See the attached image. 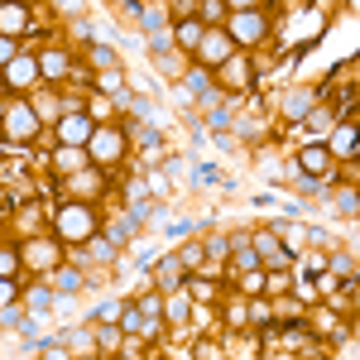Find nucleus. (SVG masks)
<instances>
[{"label":"nucleus","instance_id":"nucleus-7","mask_svg":"<svg viewBox=\"0 0 360 360\" xmlns=\"http://www.w3.org/2000/svg\"><path fill=\"white\" fill-rule=\"evenodd\" d=\"M39 82V63L25 53H15L10 63H5V86H15V91H25V86Z\"/></svg>","mask_w":360,"mask_h":360},{"label":"nucleus","instance_id":"nucleus-5","mask_svg":"<svg viewBox=\"0 0 360 360\" xmlns=\"http://www.w3.org/2000/svg\"><path fill=\"white\" fill-rule=\"evenodd\" d=\"M226 34H231L236 44H259V39H264V15H259V10H240Z\"/></svg>","mask_w":360,"mask_h":360},{"label":"nucleus","instance_id":"nucleus-21","mask_svg":"<svg viewBox=\"0 0 360 360\" xmlns=\"http://www.w3.org/2000/svg\"><path fill=\"white\" fill-rule=\"evenodd\" d=\"M0 5H10V0H0Z\"/></svg>","mask_w":360,"mask_h":360},{"label":"nucleus","instance_id":"nucleus-11","mask_svg":"<svg viewBox=\"0 0 360 360\" xmlns=\"http://www.w3.org/2000/svg\"><path fill=\"white\" fill-rule=\"evenodd\" d=\"M25 5H20V0H10V5H0V29H5V34H20V29H25Z\"/></svg>","mask_w":360,"mask_h":360},{"label":"nucleus","instance_id":"nucleus-6","mask_svg":"<svg viewBox=\"0 0 360 360\" xmlns=\"http://www.w3.org/2000/svg\"><path fill=\"white\" fill-rule=\"evenodd\" d=\"M91 130H96V120L82 115V111H72V115H63V120H58V139H63V144H82V149H86Z\"/></svg>","mask_w":360,"mask_h":360},{"label":"nucleus","instance_id":"nucleus-9","mask_svg":"<svg viewBox=\"0 0 360 360\" xmlns=\"http://www.w3.org/2000/svg\"><path fill=\"white\" fill-rule=\"evenodd\" d=\"M53 168L63 173V178H72V173H82V168H91V154H86L82 144H63L53 154Z\"/></svg>","mask_w":360,"mask_h":360},{"label":"nucleus","instance_id":"nucleus-19","mask_svg":"<svg viewBox=\"0 0 360 360\" xmlns=\"http://www.w3.org/2000/svg\"><path fill=\"white\" fill-rule=\"evenodd\" d=\"M15 58V39H0V63H10Z\"/></svg>","mask_w":360,"mask_h":360},{"label":"nucleus","instance_id":"nucleus-8","mask_svg":"<svg viewBox=\"0 0 360 360\" xmlns=\"http://www.w3.org/2000/svg\"><path fill=\"white\" fill-rule=\"evenodd\" d=\"M250 77H255V68H250V58H245V53H231V58L221 63V82L231 86V91H245Z\"/></svg>","mask_w":360,"mask_h":360},{"label":"nucleus","instance_id":"nucleus-4","mask_svg":"<svg viewBox=\"0 0 360 360\" xmlns=\"http://www.w3.org/2000/svg\"><path fill=\"white\" fill-rule=\"evenodd\" d=\"M197 53H202V63H217V68H221L226 58L236 53V39H231L226 29H207V34L197 39Z\"/></svg>","mask_w":360,"mask_h":360},{"label":"nucleus","instance_id":"nucleus-17","mask_svg":"<svg viewBox=\"0 0 360 360\" xmlns=\"http://www.w3.org/2000/svg\"><path fill=\"white\" fill-rule=\"evenodd\" d=\"M15 269H20V250H0V274L10 278Z\"/></svg>","mask_w":360,"mask_h":360},{"label":"nucleus","instance_id":"nucleus-15","mask_svg":"<svg viewBox=\"0 0 360 360\" xmlns=\"http://www.w3.org/2000/svg\"><path fill=\"white\" fill-rule=\"evenodd\" d=\"M332 149H336V154H351V149H356V125H341L336 139H332Z\"/></svg>","mask_w":360,"mask_h":360},{"label":"nucleus","instance_id":"nucleus-10","mask_svg":"<svg viewBox=\"0 0 360 360\" xmlns=\"http://www.w3.org/2000/svg\"><path fill=\"white\" fill-rule=\"evenodd\" d=\"M20 259H29L34 269H58V245L53 240H29V245L20 250Z\"/></svg>","mask_w":360,"mask_h":360},{"label":"nucleus","instance_id":"nucleus-12","mask_svg":"<svg viewBox=\"0 0 360 360\" xmlns=\"http://www.w3.org/2000/svg\"><path fill=\"white\" fill-rule=\"evenodd\" d=\"M207 34V25L202 20H178V29H173V39L183 44V49H197V39Z\"/></svg>","mask_w":360,"mask_h":360},{"label":"nucleus","instance_id":"nucleus-13","mask_svg":"<svg viewBox=\"0 0 360 360\" xmlns=\"http://www.w3.org/2000/svg\"><path fill=\"white\" fill-rule=\"evenodd\" d=\"M255 245H259V255H264V259H274V264H288V259H293V255L278 245V240H269V236H259Z\"/></svg>","mask_w":360,"mask_h":360},{"label":"nucleus","instance_id":"nucleus-1","mask_svg":"<svg viewBox=\"0 0 360 360\" xmlns=\"http://www.w3.org/2000/svg\"><path fill=\"white\" fill-rule=\"evenodd\" d=\"M86 154H91V164H120V154H125V135L111 130V125H96L91 139H86Z\"/></svg>","mask_w":360,"mask_h":360},{"label":"nucleus","instance_id":"nucleus-2","mask_svg":"<svg viewBox=\"0 0 360 360\" xmlns=\"http://www.w3.org/2000/svg\"><path fill=\"white\" fill-rule=\"evenodd\" d=\"M58 236H63V240H91V236H96L91 207H63V212H58Z\"/></svg>","mask_w":360,"mask_h":360},{"label":"nucleus","instance_id":"nucleus-16","mask_svg":"<svg viewBox=\"0 0 360 360\" xmlns=\"http://www.w3.org/2000/svg\"><path fill=\"white\" fill-rule=\"evenodd\" d=\"M303 168L322 173V168H327V149H307V154H303Z\"/></svg>","mask_w":360,"mask_h":360},{"label":"nucleus","instance_id":"nucleus-20","mask_svg":"<svg viewBox=\"0 0 360 360\" xmlns=\"http://www.w3.org/2000/svg\"><path fill=\"white\" fill-rule=\"evenodd\" d=\"M226 5H236V10H255V0H226Z\"/></svg>","mask_w":360,"mask_h":360},{"label":"nucleus","instance_id":"nucleus-3","mask_svg":"<svg viewBox=\"0 0 360 360\" xmlns=\"http://www.w3.org/2000/svg\"><path fill=\"white\" fill-rule=\"evenodd\" d=\"M5 135L10 139H34L39 135V111L25 106V101H15V106L5 111Z\"/></svg>","mask_w":360,"mask_h":360},{"label":"nucleus","instance_id":"nucleus-14","mask_svg":"<svg viewBox=\"0 0 360 360\" xmlns=\"http://www.w3.org/2000/svg\"><path fill=\"white\" fill-rule=\"evenodd\" d=\"M39 72H49V77H63V72H68V58H63V53H44V58H39Z\"/></svg>","mask_w":360,"mask_h":360},{"label":"nucleus","instance_id":"nucleus-18","mask_svg":"<svg viewBox=\"0 0 360 360\" xmlns=\"http://www.w3.org/2000/svg\"><path fill=\"white\" fill-rule=\"evenodd\" d=\"M10 303H15V283L0 274V307H10Z\"/></svg>","mask_w":360,"mask_h":360}]
</instances>
